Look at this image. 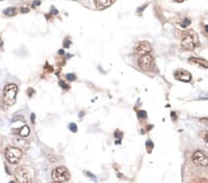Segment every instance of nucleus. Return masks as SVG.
Masks as SVG:
<instances>
[{
  "label": "nucleus",
  "mask_w": 208,
  "mask_h": 183,
  "mask_svg": "<svg viewBox=\"0 0 208 183\" xmlns=\"http://www.w3.org/2000/svg\"><path fill=\"white\" fill-rule=\"evenodd\" d=\"M15 177L20 183H31L34 177V171L30 167L20 166L15 170Z\"/></svg>",
  "instance_id": "1"
},
{
  "label": "nucleus",
  "mask_w": 208,
  "mask_h": 183,
  "mask_svg": "<svg viewBox=\"0 0 208 183\" xmlns=\"http://www.w3.org/2000/svg\"><path fill=\"white\" fill-rule=\"evenodd\" d=\"M198 35L192 30H186L182 34L181 45L187 50H193L198 45Z\"/></svg>",
  "instance_id": "2"
},
{
  "label": "nucleus",
  "mask_w": 208,
  "mask_h": 183,
  "mask_svg": "<svg viewBox=\"0 0 208 183\" xmlns=\"http://www.w3.org/2000/svg\"><path fill=\"white\" fill-rule=\"evenodd\" d=\"M18 93V86L14 83L8 84L4 89L3 101L7 106H13L16 102V96Z\"/></svg>",
  "instance_id": "3"
},
{
  "label": "nucleus",
  "mask_w": 208,
  "mask_h": 183,
  "mask_svg": "<svg viewBox=\"0 0 208 183\" xmlns=\"http://www.w3.org/2000/svg\"><path fill=\"white\" fill-rule=\"evenodd\" d=\"M22 151L14 146H9L6 150V158L11 164H18L22 158Z\"/></svg>",
  "instance_id": "4"
},
{
  "label": "nucleus",
  "mask_w": 208,
  "mask_h": 183,
  "mask_svg": "<svg viewBox=\"0 0 208 183\" xmlns=\"http://www.w3.org/2000/svg\"><path fill=\"white\" fill-rule=\"evenodd\" d=\"M52 178L57 182H65L71 178V174L67 167L60 166L52 171Z\"/></svg>",
  "instance_id": "5"
},
{
  "label": "nucleus",
  "mask_w": 208,
  "mask_h": 183,
  "mask_svg": "<svg viewBox=\"0 0 208 183\" xmlns=\"http://www.w3.org/2000/svg\"><path fill=\"white\" fill-rule=\"evenodd\" d=\"M139 67H140L144 71H150L155 67L154 58L151 55L145 54L143 55L140 59H139Z\"/></svg>",
  "instance_id": "6"
},
{
  "label": "nucleus",
  "mask_w": 208,
  "mask_h": 183,
  "mask_svg": "<svg viewBox=\"0 0 208 183\" xmlns=\"http://www.w3.org/2000/svg\"><path fill=\"white\" fill-rule=\"evenodd\" d=\"M192 162L196 166L207 167L208 166V156L202 151H196L192 156Z\"/></svg>",
  "instance_id": "7"
},
{
  "label": "nucleus",
  "mask_w": 208,
  "mask_h": 183,
  "mask_svg": "<svg viewBox=\"0 0 208 183\" xmlns=\"http://www.w3.org/2000/svg\"><path fill=\"white\" fill-rule=\"evenodd\" d=\"M135 50H136V53H138L139 55H145L151 52L152 47L148 42H141L136 45Z\"/></svg>",
  "instance_id": "8"
},
{
  "label": "nucleus",
  "mask_w": 208,
  "mask_h": 183,
  "mask_svg": "<svg viewBox=\"0 0 208 183\" xmlns=\"http://www.w3.org/2000/svg\"><path fill=\"white\" fill-rule=\"evenodd\" d=\"M175 78L179 81H184V82H189L192 80V75L189 71L185 70H178L175 71Z\"/></svg>",
  "instance_id": "9"
},
{
  "label": "nucleus",
  "mask_w": 208,
  "mask_h": 183,
  "mask_svg": "<svg viewBox=\"0 0 208 183\" xmlns=\"http://www.w3.org/2000/svg\"><path fill=\"white\" fill-rule=\"evenodd\" d=\"M12 143H13V146L16 147V148H19L20 150L21 151H26L28 150L29 148V142L25 140H23L22 138H14L12 140Z\"/></svg>",
  "instance_id": "10"
},
{
  "label": "nucleus",
  "mask_w": 208,
  "mask_h": 183,
  "mask_svg": "<svg viewBox=\"0 0 208 183\" xmlns=\"http://www.w3.org/2000/svg\"><path fill=\"white\" fill-rule=\"evenodd\" d=\"M114 1H115V0H94L95 6L99 9H106V8L109 7Z\"/></svg>",
  "instance_id": "11"
},
{
  "label": "nucleus",
  "mask_w": 208,
  "mask_h": 183,
  "mask_svg": "<svg viewBox=\"0 0 208 183\" xmlns=\"http://www.w3.org/2000/svg\"><path fill=\"white\" fill-rule=\"evenodd\" d=\"M190 61H192V62H193V63H195L197 65H200L201 67H203L204 69H207L208 68V62H207L206 60H204V59L192 57V58H190Z\"/></svg>",
  "instance_id": "12"
},
{
  "label": "nucleus",
  "mask_w": 208,
  "mask_h": 183,
  "mask_svg": "<svg viewBox=\"0 0 208 183\" xmlns=\"http://www.w3.org/2000/svg\"><path fill=\"white\" fill-rule=\"evenodd\" d=\"M17 133L22 138V137H27L30 134V129L28 126H24L22 128H20L19 131H17Z\"/></svg>",
  "instance_id": "13"
},
{
  "label": "nucleus",
  "mask_w": 208,
  "mask_h": 183,
  "mask_svg": "<svg viewBox=\"0 0 208 183\" xmlns=\"http://www.w3.org/2000/svg\"><path fill=\"white\" fill-rule=\"evenodd\" d=\"M3 13L8 17H13V16L16 15V9L15 8H8L4 10Z\"/></svg>",
  "instance_id": "14"
},
{
  "label": "nucleus",
  "mask_w": 208,
  "mask_h": 183,
  "mask_svg": "<svg viewBox=\"0 0 208 183\" xmlns=\"http://www.w3.org/2000/svg\"><path fill=\"white\" fill-rule=\"evenodd\" d=\"M68 128H69V130H71L72 132H76L78 131L77 125L75 123H71V124H69V126H68Z\"/></svg>",
  "instance_id": "15"
},
{
  "label": "nucleus",
  "mask_w": 208,
  "mask_h": 183,
  "mask_svg": "<svg viewBox=\"0 0 208 183\" xmlns=\"http://www.w3.org/2000/svg\"><path fill=\"white\" fill-rule=\"evenodd\" d=\"M67 80H68V81H75V80H76V76H75L74 74L69 73V74H68V75H67Z\"/></svg>",
  "instance_id": "16"
},
{
  "label": "nucleus",
  "mask_w": 208,
  "mask_h": 183,
  "mask_svg": "<svg viewBox=\"0 0 208 183\" xmlns=\"http://www.w3.org/2000/svg\"><path fill=\"white\" fill-rule=\"evenodd\" d=\"M191 24V20L190 19H188V18H185V20H183V22H182V27H187V26H189Z\"/></svg>",
  "instance_id": "17"
},
{
  "label": "nucleus",
  "mask_w": 208,
  "mask_h": 183,
  "mask_svg": "<svg viewBox=\"0 0 208 183\" xmlns=\"http://www.w3.org/2000/svg\"><path fill=\"white\" fill-rule=\"evenodd\" d=\"M138 116H139V117H141V118H145L147 117L145 111H139L138 112Z\"/></svg>",
  "instance_id": "18"
},
{
  "label": "nucleus",
  "mask_w": 208,
  "mask_h": 183,
  "mask_svg": "<svg viewBox=\"0 0 208 183\" xmlns=\"http://www.w3.org/2000/svg\"><path fill=\"white\" fill-rule=\"evenodd\" d=\"M153 146H154V145H153V142H152L151 141H147V142H146V147H147L148 152H151Z\"/></svg>",
  "instance_id": "19"
},
{
  "label": "nucleus",
  "mask_w": 208,
  "mask_h": 183,
  "mask_svg": "<svg viewBox=\"0 0 208 183\" xmlns=\"http://www.w3.org/2000/svg\"><path fill=\"white\" fill-rule=\"evenodd\" d=\"M59 84H60V86H61L63 89H68V86H66V85H65V82H64V81H59Z\"/></svg>",
  "instance_id": "20"
},
{
  "label": "nucleus",
  "mask_w": 208,
  "mask_h": 183,
  "mask_svg": "<svg viewBox=\"0 0 208 183\" xmlns=\"http://www.w3.org/2000/svg\"><path fill=\"white\" fill-rule=\"evenodd\" d=\"M29 9H21V13H27L29 12Z\"/></svg>",
  "instance_id": "21"
},
{
  "label": "nucleus",
  "mask_w": 208,
  "mask_h": 183,
  "mask_svg": "<svg viewBox=\"0 0 208 183\" xmlns=\"http://www.w3.org/2000/svg\"><path fill=\"white\" fill-rule=\"evenodd\" d=\"M145 8H146V5H144V7H142V8H140V9H138V12H140L141 9H145Z\"/></svg>",
  "instance_id": "22"
},
{
  "label": "nucleus",
  "mask_w": 208,
  "mask_h": 183,
  "mask_svg": "<svg viewBox=\"0 0 208 183\" xmlns=\"http://www.w3.org/2000/svg\"><path fill=\"white\" fill-rule=\"evenodd\" d=\"M171 115H172V117H173V119L175 120V119H176V116H175V113H174V112H172V113H171Z\"/></svg>",
  "instance_id": "23"
},
{
  "label": "nucleus",
  "mask_w": 208,
  "mask_h": 183,
  "mask_svg": "<svg viewBox=\"0 0 208 183\" xmlns=\"http://www.w3.org/2000/svg\"><path fill=\"white\" fill-rule=\"evenodd\" d=\"M175 2H177V3H182L184 0H174Z\"/></svg>",
  "instance_id": "24"
},
{
  "label": "nucleus",
  "mask_w": 208,
  "mask_h": 183,
  "mask_svg": "<svg viewBox=\"0 0 208 183\" xmlns=\"http://www.w3.org/2000/svg\"><path fill=\"white\" fill-rule=\"evenodd\" d=\"M31 122H32V123L34 122V115H33V114L31 115Z\"/></svg>",
  "instance_id": "25"
},
{
  "label": "nucleus",
  "mask_w": 208,
  "mask_h": 183,
  "mask_svg": "<svg viewBox=\"0 0 208 183\" xmlns=\"http://www.w3.org/2000/svg\"><path fill=\"white\" fill-rule=\"evenodd\" d=\"M204 29H205V30H206V33H208V25H206Z\"/></svg>",
  "instance_id": "26"
},
{
  "label": "nucleus",
  "mask_w": 208,
  "mask_h": 183,
  "mask_svg": "<svg viewBox=\"0 0 208 183\" xmlns=\"http://www.w3.org/2000/svg\"><path fill=\"white\" fill-rule=\"evenodd\" d=\"M205 141H206V142H208V135L205 136Z\"/></svg>",
  "instance_id": "27"
},
{
  "label": "nucleus",
  "mask_w": 208,
  "mask_h": 183,
  "mask_svg": "<svg viewBox=\"0 0 208 183\" xmlns=\"http://www.w3.org/2000/svg\"><path fill=\"white\" fill-rule=\"evenodd\" d=\"M59 53H60V54H64V51H63V50H60Z\"/></svg>",
  "instance_id": "28"
},
{
  "label": "nucleus",
  "mask_w": 208,
  "mask_h": 183,
  "mask_svg": "<svg viewBox=\"0 0 208 183\" xmlns=\"http://www.w3.org/2000/svg\"><path fill=\"white\" fill-rule=\"evenodd\" d=\"M80 116H83V112H81L80 113Z\"/></svg>",
  "instance_id": "29"
},
{
  "label": "nucleus",
  "mask_w": 208,
  "mask_h": 183,
  "mask_svg": "<svg viewBox=\"0 0 208 183\" xmlns=\"http://www.w3.org/2000/svg\"><path fill=\"white\" fill-rule=\"evenodd\" d=\"M9 183H15V182H14V181H10Z\"/></svg>",
  "instance_id": "30"
},
{
  "label": "nucleus",
  "mask_w": 208,
  "mask_h": 183,
  "mask_svg": "<svg viewBox=\"0 0 208 183\" xmlns=\"http://www.w3.org/2000/svg\"><path fill=\"white\" fill-rule=\"evenodd\" d=\"M54 183H61V182H57V181H56V182H54Z\"/></svg>",
  "instance_id": "31"
},
{
  "label": "nucleus",
  "mask_w": 208,
  "mask_h": 183,
  "mask_svg": "<svg viewBox=\"0 0 208 183\" xmlns=\"http://www.w3.org/2000/svg\"><path fill=\"white\" fill-rule=\"evenodd\" d=\"M0 1H1V0H0Z\"/></svg>",
  "instance_id": "32"
}]
</instances>
